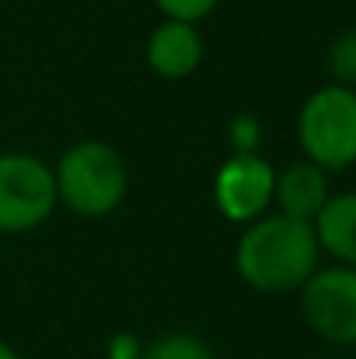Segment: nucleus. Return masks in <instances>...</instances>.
<instances>
[{
	"instance_id": "0eeeda50",
	"label": "nucleus",
	"mask_w": 356,
	"mask_h": 359,
	"mask_svg": "<svg viewBox=\"0 0 356 359\" xmlns=\"http://www.w3.org/2000/svg\"><path fill=\"white\" fill-rule=\"evenodd\" d=\"M202 60H205V38H202L199 25L193 22L164 19L151 29L149 41H145V63L158 79H189L202 67Z\"/></svg>"
},
{
	"instance_id": "423d86ee",
	"label": "nucleus",
	"mask_w": 356,
	"mask_h": 359,
	"mask_svg": "<svg viewBox=\"0 0 356 359\" xmlns=\"http://www.w3.org/2000/svg\"><path fill=\"white\" fill-rule=\"evenodd\" d=\"M275 164L262 158L259 151H231L224 164L218 168L212 183V198L221 217L231 224H252L275 205Z\"/></svg>"
},
{
	"instance_id": "ddd939ff",
	"label": "nucleus",
	"mask_w": 356,
	"mask_h": 359,
	"mask_svg": "<svg viewBox=\"0 0 356 359\" xmlns=\"http://www.w3.org/2000/svg\"><path fill=\"white\" fill-rule=\"evenodd\" d=\"M164 19H177V22H193L199 25L218 10L221 0H151Z\"/></svg>"
},
{
	"instance_id": "f03ea898",
	"label": "nucleus",
	"mask_w": 356,
	"mask_h": 359,
	"mask_svg": "<svg viewBox=\"0 0 356 359\" xmlns=\"http://www.w3.org/2000/svg\"><path fill=\"white\" fill-rule=\"evenodd\" d=\"M57 198L79 217H107L126 202L130 170L114 145L101 139H82L69 145L54 168Z\"/></svg>"
},
{
	"instance_id": "9d476101",
	"label": "nucleus",
	"mask_w": 356,
	"mask_h": 359,
	"mask_svg": "<svg viewBox=\"0 0 356 359\" xmlns=\"http://www.w3.org/2000/svg\"><path fill=\"white\" fill-rule=\"evenodd\" d=\"M142 359H214V350L193 331H167L145 344Z\"/></svg>"
},
{
	"instance_id": "f8f14e48",
	"label": "nucleus",
	"mask_w": 356,
	"mask_h": 359,
	"mask_svg": "<svg viewBox=\"0 0 356 359\" xmlns=\"http://www.w3.org/2000/svg\"><path fill=\"white\" fill-rule=\"evenodd\" d=\"M262 139H265V130L256 114H237L227 123V142L233 145V151H243V155L259 151L262 149Z\"/></svg>"
},
{
	"instance_id": "7ed1b4c3",
	"label": "nucleus",
	"mask_w": 356,
	"mask_h": 359,
	"mask_svg": "<svg viewBox=\"0 0 356 359\" xmlns=\"http://www.w3.org/2000/svg\"><path fill=\"white\" fill-rule=\"evenodd\" d=\"M296 145L303 158L328 174L356 164V88L325 82L306 95L296 114Z\"/></svg>"
},
{
	"instance_id": "2eb2a0df",
	"label": "nucleus",
	"mask_w": 356,
	"mask_h": 359,
	"mask_svg": "<svg viewBox=\"0 0 356 359\" xmlns=\"http://www.w3.org/2000/svg\"><path fill=\"white\" fill-rule=\"evenodd\" d=\"M0 359H22V356H19L16 350L10 347V344H4V341H0Z\"/></svg>"
},
{
	"instance_id": "20e7f679",
	"label": "nucleus",
	"mask_w": 356,
	"mask_h": 359,
	"mask_svg": "<svg viewBox=\"0 0 356 359\" xmlns=\"http://www.w3.org/2000/svg\"><path fill=\"white\" fill-rule=\"evenodd\" d=\"M54 168L29 151L0 155V233L16 236L38 230L57 211Z\"/></svg>"
},
{
	"instance_id": "39448f33",
	"label": "nucleus",
	"mask_w": 356,
	"mask_h": 359,
	"mask_svg": "<svg viewBox=\"0 0 356 359\" xmlns=\"http://www.w3.org/2000/svg\"><path fill=\"white\" fill-rule=\"evenodd\" d=\"M300 312L313 334L334 347H356V268L319 265L300 287Z\"/></svg>"
},
{
	"instance_id": "f257e3e1",
	"label": "nucleus",
	"mask_w": 356,
	"mask_h": 359,
	"mask_svg": "<svg viewBox=\"0 0 356 359\" xmlns=\"http://www.w3.org/2000/svg\"><path fill=\"white\" fill-rule=\"evenodd\" d=\"M319 262L322 249L313 224L278 211L246 224L233 249L240 280L265 297L300 293V287L315 274Z\"/></svg>"
},
{
	"instance_id": "1a4fd4ad",
	"label": "nucleus",
	"mask_w": 356,
	"mask_h": 359,
	"mask_svg": "<svg viewBox=\"0 0 356 359\" xmlns=\"http://www.w3.org/2000/svg\"><path fill=\"white\" fill-rule=\"evenodd\" d=\"M313 230L322 255H331L334 265L356 268V189L331 192L313 221Z\"/></svg>"
},
{
	"instance_id": "9b49d317",
	"label": "nucleus",
	"mask_w": 356,
	"mask_h": 359,
	"mask_svg": "<svg viewBox=\"0 0 356 359\" xmlns=\"http://www.w3.org/2000/svg\"><path fill=\"white\" fill-rule=\"evenodd\" d=\"M325 67L331 82L347 88H356V25L344 29L341 35H334V41L328 44Z\"/></svg>"
},
{
	"instance_id": "dca6fc26",
	"label": "nucleus",
	"mask_w": 356,
	"mask_h": 359,
	"mask_svg": "<svg viewBox=\"0 0 356 359\" xmlns=\"http://www.w3.org/2000/svg\"><path fill=\"white\" fill-rule=\"evenodd\" d=\"M0 4H6V0H0Z\"/></svg>"
},
{
	"instance_id": "6e6552de",
	"label": "nucleus",
	"mask_w": 356,
	"mask_h": 359,
	"mask_svg": "<svg viewBox=\"0 0 356 359\" xmlns=\"http://www.w3.org/2000/svg\"><path fill=\"white\" fill-rule=\"evenodd\" d=\"M328 198H331V174L322 170L319 164L300 158V161L287 164L284 170H278V177H275L278 215L313 224L319 217V211L325 208Z\"/></svg>"
},
{
	"instance_id": "4468645a",
	"label": "nucleus",
	"mask_w": 356,
	"mask_h": 359,
	"mask_svg": "<svg viewBox=\"0 0 356 359\" xmlns=\"http://www.w3.org/2000/svg\"><path fill=\"white\" fill-rule=\"evenodd\" d=\"M142 347L132 334H117L111 344H107V356L111 359H142Z\"/></svg>"
}]
</instances>
